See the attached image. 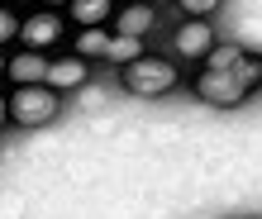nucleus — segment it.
I'll list each match as a JSON object with an SVG mask.
<instances>
[{
	"instance_id": "18",
	"label": "nucleus",
	"mask_w": 262,
	"mask_h": 219,
	"mask_svg": "<svg viewBox=\"0 0 262 219\" xmlns=\"http://www.w3.org/2000/svg\"><path fill=\"white\" fill-rule=\"evenodd\" d=\"M0 5H10V0H0Z\"/></svg>"
},
{
	"instance_id": "1",
	"label": "nucleus",
	"mask_w": 262,
	"mask_h": 219,
	"mask_svg": "<svg viewBox=\"0 0 262 219\" xmlns=\"http://www.w3.org/2000/svg\"><path fill=\"white\" fill-rule=\"evenodd\" d=\"M262 81V57H243V67H234V72H210V67H200L195 72V81H191V91L205 105H214V110H234V105H243L248 100V91Z\"/></svg>"
},
{
	"instance_id": "17",
	"label": "nucleus",
	"mask_w": 262,
	"mask_h": 219,
	"mask_svg": "<svg viewBox=\"0 0 262 219\" xmlns=\"http://www.w3.org/2000/svg\"><path fill=\"white\" fill-rule=\"evenodd\" d=\"M5 67H10V57H5V53H0V76H5Z\"/></svg>"
},
{
	"instance_id": "11",
	"label": "nucleus",
	"mask_w": 262,
	"mask_h": 219,
	"mask_svg": "<svg viewBox=\"0 0 262 219\" xmlns=\"http://www.w3.org/2000/svg\"><path fill=\"white\" fill-rule=\"evenodd\" d=\"M148 57L143 53V38H129V34H115L110 38V53H105V62H119V67H129V62Z\"/></svg>"
},
{
	"instance_id": "14",
	"label": "nucleus",
	"mask_w": 262,
	"mask_h": 219,
	"mask_svg": "<svg viewBox=\"0 0 262 219\" xmlns=\"http://www.w3.org/2000/svg\"><path fill=\"white\" fill-rule=\"evenodd\" d=\"M19 14H14L10 5H0V43H14V38H19Z\"/></svg>"
},
{
	"instance_id": "4",
	"label": "nucleus",
	"mask_w": 262,
	"mask_h": 219,
	"mask_svg": "<svg viewBox=\"0 0 262 219\" xmlns=\"http://www.w3.org/2000/svg\"><path fill=\"white\" fill-rule=\"evenodd\" d=\"M19 43H24L29 53H48L53 43H62V14H57V10H34V14H24Z\"/></svg>"
},
{
	"instance_id": "13",
	"label": "nucleus",
	"mask_w": 262,
	"mask_h": 219,
	"mask_svg": "<svg viewBox=\"0 0 262 219\" xmlns=\"http://www.w3.org/2000/svg\"><path fill=\"white\" fill-rule=\"evenodd\" d=\"M220 5H224V0H177V10L186 14V19H210Z\"/></svg>"
},
{
	"instance_id": "7",
	"label": "nucleus",
	"mask_w": 262,
	"mask_h": 219,
	"mask_svg": "<svg viewBox=\"0 0 262 219\" xmlns=\"http://www.w3.org/2000/svg\"><path fill=\"white\" fill-rule=\"evenodd\" d=\"M48 67H53V62L43 57V53H29V48H24V53L10 57L5 76H10L14 86H48Z\"/></svg>"
},
{
	"instance_id": "2",
	"label": "nucleus",
	"mask_w": 262,
	"mask_h": 219,
	"mask_svg": "<svg viewBox=\"0 0 262 219\" xmlns=\"http://www.w3.org/2000/svg\"><path fill=\"white\" fill-rule=\"evenodd\" d=\"M119 86H124L129 96H138V100L167 96V91H177V62L148 53V57L129 62V67H119Z\"/></svg>"
},
{
	"instance_id": "9",
	"label": "nucleus",
	"mask_w": 262,
	"mask_h": 219,
	"mask_svg": "<svg viewBox=\"0 0 262 219\" xmlns=\"http://www.w3.org/2000/svg\"><path fill=\"white\" fill-rule=\"evenodd\" d=\"M72 24H81V29H105V19H115V0H72Z\"/></svg>"
},
{
	"instance_id": "12",
	"label": "nucleus",
	"mask_w": 262,
	"mask_h": 219,
	"mask_svg": "<svg viewBox=\"0 0 262 219\" xmlns=\"http://www.w3.org/2000/svg\"><path fill=\"white\" fill-rule=\"evenodd\" d=\"M243 57H248V53H243L238 43H214L210 57H205V67L210 72H234V67H243Z\"/></svg>"
},
{
	"instance_id": "5",
	"label": "nucleus",
	"mask_w": 262,
	"mask_h": 219,
	"mask_svg": "<svg viewBox=\"0 0 262 219\" xmlns=\"http://www.w3.org/2000/svg\"><path fill=\"white\" fill-rule=\"evenodd\" d=\"M214 48V24L210 19H186L177 24V57L181 62H205Z\"/></svg>"
},
{
	"instance_id": "6",
	"label": "nucleus",
	"mask_w": 262,
	"mask_h": 219,
	"mask_svg": "<svg viewBox=\"0 0 262 219\" xmlns=\"http://www.w3.org/2000/svg\"><path fill=\"white\" fill-rule=\"evenodd\" d=\"M152 24H158V10L148 0H129V5L115 10V34H129V38H148Z\"/></svg>"
},
{
	"instance_id": "10",
	"label": "nucleus",
	"mask_w": 262,
	"mask_h": 219,
	"mask_svg": "<svg viewBox=\"0 0 262 219\" xmlns=\"http://www.w3.org/2000/svg\"><path fill=\"white\" fill-rule=\"evenodd\" d=\"M110 38L115 34H105V29H76V43H72V53L76 57H105V53H110Z\"/></svg>"
},
{
	"instance_id": "8",
	"label": "nucleus",
	"mask_w": 262,
	"mask_h": 219,
	"mask_svg": "<svg viewBox=\"0 0 262 219\" xmlns=\"http://www.w3.org/2000/svg\"><path fill=\"white\" fill-rule=\"evenodd\" d=\"M86 76H91V62H86V57H76V53H67V57H57L53 67H48V86L62 96V91L86 86Z\"/></svg>"
},
{
	"instance_id": "15",
	"label": "nucleus",
	"mask_w": 262,
	"mask_h": 219,
	"mask_svg": "<svg viewBox=\"0 0 262 219\" xmlns=\"http://www.w3.org/2000/svg\"><path fill=\"white\" fill-rule=\"evenodd\" d=\"M43 10H62V5H72V0H38Z\"/></svg>"
},
{
	"instance_id": "3",
	"label": "nucleus",
	"mask_w": 262,
	"mask_h": 219,
	"mask_svg": "<svg viewBox=\"0 0 262 219\" xmlns=\"http://www.w3.org/2000/svg\"><path fill=\"white\" fill-rule=\"evenodd\" d=\"M57 91L53 86H14L10 91V119L19 124V129H38V124H48L57 115Z\"/></svg>"
},
{
	"instance_id": "16",
	"label": "nucleus",
	"mask_w": 262,
	"mask_h": 219,
	"mask_svg": "<svg viewBox=\"0 0 262 219\" xmlns=\"http://www.w3.org/2000/svg\"><path fill=\"white\" fill-rule=\"evenodd\" d=\"M10 119V96H0V124Z\"/></svg>"
}]
</instances>
